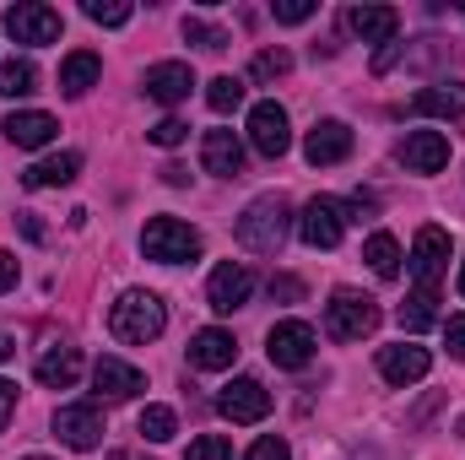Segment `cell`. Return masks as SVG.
I'll use <instances>...</instances> for the list:
<instances>
[{
    "label": "cell",
    "instance_id": "obj_1",
    "mask_svg": "<svg viewBox=\"0 0 465 460\" xmlns=\"http://www.w3.org/2000/svg\"><path fill=\"white\" fill-rule=\"evenodd\" d=\"M287 228H292V206H287L282 195H260V201H249V212L232 223V238H238L243 249H254V255H276V249L287 244Z\"/></svg>",
    "mask_w": 465,
    "mask_h": 460
},
{
    "label": "cell",
    "instance_id": "obj_2",
    "mask_svg": "<svg viewBox=\"0 0 465 460\" xmlns=\"http://www.w3.org/2000/svg\"><path fill=\"white\" fill-rule=\"evenodd\" d=\"M163 325H168V309H163L157 293H124L114 309H109V331H114L119 342H130V346L157 342Z\"/></svg>",
    "mask_w": 465,
    "mask_h": 460
},
{
    "label": "cell",
    "instance_id": "obj_3",
    "mask_svg": "<svg viewBox=\"0 0 465 460\" xmlns=\"http://www.w3.org/2000/svg\"><path fill=\"white\" fill-rule=\"evenodd\" d=\"M141 249L157 265H184V260H201V233L179 217H152L141 233Z\"/></svg>",
    "mask_w": 465,
    "mask_h": 460
},
{
    "label": "cell",
    "instance_id": "obj_4",
    "mask_svg": "<svg viewBox=\"0 0 465 460\" xmlns=\"http://www.w3.org/2000/svg\"><path fill=\"white\" fill-rule=\"evenodd\" d=\"M373 325H379V304H373L368 293H351V287H341V293L325 304V331H331L336 342H362Z\"/></svg>",
    "mask_w": 465,
    "mask_h": 460
},
{
    "label": "cell",
    "instance_id": "obj_5",
    "mask_svg": "<svg viewBox=\"0 0 465 460\" xmlns=\"http://www.w3.org/2000/svg\"><path fill=\"white\" fill-rule=\"evenodd\" d=\"M5 33L16 38V44H54L60 33H65V16L60 11H49V5H33V0H22V5H5Z\"/></svg>",
    "mask_w": 465,
    "mask_h": 460
},
{
    "label": "cell",
    "instance_id": "obj_6",
    "mask_svg": "<svg viewBox=\"0 0 465 460\" xmlns=\"http://www.w3.org/2000/svg\"><path fill=\"white\" fill-rule=\"evenodd\" d=\"M341 233H347V206H341V201L314 195V201L303 206V217H298V238H303L309 249H336Z\"/></svg>",
    "mask_w": 465,
    "mask_h": 460
},
{
    "label": "cell",
    "instance_id": "obj_7",
    "mask_svg": "<svg viewBox=\"0 0 465 460\" xmlns=\"http://www.w3.org/2000/svg\"><path fill=\"white\" fill-rule=\"evenodd\" d=\"M444 271H450V233L428 223V228L417 233V244H411V282L428 287V293H439Z\"/></svg>",
    "mask_w": 465,
    "mask_h": 460
},
{
    "label": "cell",
    "instance_id": "obj_8",
    "mask_svg": "<svg viewBox=\"0 0 465 460\" xmlns=\"http://www.w3.org/2000/svg\"><path fill=\"white\" fill-rule=\"evenodd\" d=\"M265 352H271V363L276 368H309L314 363V331L303 325V320H276L271 325V336H265Z\"/></svg>",
    "mask_w": 465,
    "mask_h": 460
},
{
    "label": "cell",
    "instance_id": "obj_9",
    "mask_svg": "<svg viewBox=\"0 0 465 460\" xmlns=\"http://www.w3.org/2000/svg\"><path fill=\"white\" fill-rule=\"evenodd\" d=\"M249 146L260 157H282L292 146V125H287V109L282 104H254L249 109Z\"/></svg>",
    "mask_w": 465,
    "mask_h": 460
},
{
    "label": "cell",
    "instance_id": "obj_10",
    "mask_svg": "<svg viewBox=\"0 0 465 460\" xmlns=\"http://www.w3.org/2000/svg\"><path fill=\"white\" fill-rule=\"evenodd\" d=\"M217 412L228 423H265L271 417V390L260 379H232L228 390L217 395Z\"/></svg>",
    "mask_w": 465,
    "mask_h": 460
},
{
    "label": "cell",
    "instance_id": "obj_11",
    "mask_svg": "<svg viewBox=\"0 0 465 460\" xmlns=\"http://www.w3.org/2000/svg\"><path fill=\"white\" fill-rule=\"evenodd\" d=\"M249 293H254V271H249V265H238V260L217 265V271H212V282H206V304H212L217 315L243 309V304H249Z\"/></svg>",
    "mask_w": 465,
    "mask_h": 460
},
{
    "label": "cell",
    "instance_id": "obj_12",
    "mask_svg": "<svg viewBox=\"0 0 465 460\" xmlns=\"http://www.w3.org/2000/svg\"><path fill=\"white\" fill-rule=\"evenodd\" d=\"M395 157L406 163V174H439V168L450 163V135H444V130H411V135L395 146Z\"/></svg>",
    "mask_w": 465,
    "mask_h": 460
},
{
    "label": "cell",
    "instance_id": "obj_13",
    "mask_svg": "<svg viewBox=\"0 0 465 460\" xmlns=\"http://www.w3.org/2000/svg\"><path fill=\"white\" fill-rule=\"evenodd\" d=\"M54 439L71 450H93L104 439V412L98 406H60L54 412Z\"/></svg>",
    "mask_w": 465,
    "mask_h": 460
},
{
    "label": "cell",
    "instance_id": "obj_14",
    "mask_svg": "<svg viewBox=\"0 0 465 460\" xmlns=\"http://www.w3.org/2000/svg\"><path fill=\"white\" fill-rule=\"evenodd\" d=\"M303 157H309L314 168L347 163L351 157V125H341V119H320V125L309 130V141H303Z\"/></svg>",
    "mask_w": 465,
    "mask_h": 460
},
{
    "label": "cell",
    "instance_id": "obj_15",
    "mask_svg": "<svg viewBox=\"0 0 465 460\" xmlns=\"http://www.w3.org/2000/svg\"><path fill=\"white\" fill-rule=\"evenodd\" d=\"M428 368H433L428 346H411V342L379 346V374H384L390 385H417V379H428Z\"/></svg>",
    "mask_w": 465,
    "mask_h": 460
},
{
    "label": "cell",
    "instance_id": "obj_16",
    "mask_svg": "<svg viewBox=\"0 0 465 460\" xmlns=\"http://www.w3.org/2000/svg\"><path fill=\"white\" fill-rule=\"evenodd\" d=\"M0 130H5V141H11V146H22V152H38V146H49V141L60 135V119L44 115V109H22V115L5 119Z\"/></svg>",
    "mask_w": 465,
    "mask_h": 460
},
{
    "label": "cell",
    "instance_id": "obj_17",
    "mask_svg": "<svg viewBox=\"0 0 465 460\" xmlns=\"http://www.w3.org/2000/svg\"><path fill=\"white\" fill-rule=\"evenodd\" d=\"M93 385H98V395H104V401H130V395H141V390H146V374H141V368H130L124 357H98Z\"/></svg>",
    "mask_w": 465,
    "mask_h": 460
},
{
    "label": "cell",
    "instance_id": "obj_18",
    "mask_svg": "<svg viewBox=\"0 0 465 460\" xmlns=\"http://www.w3.org/2000/svg\"><path fill=\"white\" fill-rule=\"evenodd\" d=\"M347 27L362 38V44H395V33H401V11L395 5H351L347 11Z\"/></svg>",
    "mask_w": 465,
    "mask_h": 460
},
{
    "label": "cell",
    "instance_id": "obj_19",
    "mask_svg": "<svg viewBox=\"0 0 465 460\" xmlns=\"http://www.w3.org/2000/svg\"><path fill=\"white\" fill-rule=\"evenodd\" d=\"M201 163H206V174H217V179H238V174H243V141H238L232 130H206Z\"/></svg>",
    "mask_w": 465,
    "mask_h": 460
},
{
    "label": "cell",
    "instance_id": "obj_20",
    "mask_svg": "<svg viewBox=\"0 0 465 460\" xmlns=\"http://www.w3.org/2000/svg\"><path fill=\"white\" fill-rule=\"evenodd\" d=\"M232 357H238V342H232V331H195L190 336V368H201V374H217V368H232Z\"/></svg>",
    "mask_w": 465,
    "mask_h": 460
},
{
    "label": "cell",
    "instance_id": "obj_21",
    "mask_svg": "<svg viewBox=\"0 0 465 460\" xmlns=\"http://www.w3.org/2000/svg\"><path fill=\"white\" fill-rule=\"evenodd\" d=\"M190 87H195V71L184 60H163L146 71V98H157V104H184Z\"/></svg>",
    "mask_w": 465,
    "mask_h": 460
},
{
    "label": "cell",
    "instance_id": "obj_22",
    "mask_svg": "<svg viewBox=\"0 0 465 460\" xmlns=\"http://www.w3.org/2000/svg\"><path fill=\"white\" fill-rule=\"evenodd\" d=\"M411 115L460 119L465 115V82H439V87H422V93L411 98Z\"/></svg>",
    "mask_w": 465,
    "mask_h": 460
},
{
    "label": "cell",
    "instance_id": "obj_23",
    "mask_svg": "<svg viewBox=\"0 0 465 460\" xmlns=\"http://www.w3.org/2000/svg\"><path fill=\"white\" fill-rule=\"evenodd\" d=\"M76 174H82V157H76V152H60V157L33 163V168L22 174V185H27V190H60V185H71Z\"/></svg>",
    "mask_w": 465,
    "mask_h": 460
},
{
    "label": "cell",
    "instance_id": "obj_24",
    "mask_svg": "<svg viewBox=\"0 0 465 460\" xmlns=\"http://www.w3.org/2000/svg\"><path fill=\"white\" fill-rule=\"evenodd\" d=\"M76 379H82V352H76V346H54V352L38 357V385H49V390H71Z\"/></svg>",
    "mask_w": 465,
    "mask_h": 460
},
{
    "label": "cell",
    "instance_id": "obj_25",
    "mask_svg": "<svg viewBox=\"0 0 465 460\" xmlns=\"http://www.w3.org/2000/svg\"><path fill=\"white\" fill-rule=\"evenodd\" d=\"M98 76H104V60H98L93 49H76V55H65V65H60V93L82 98Z\"/></svg>",
    "mask_w": 465,
    "mask_h": 460
},
{
    "label": "cell",
    "instance_id": "obj_26",
    "mask_svg": "<svg viewBox=\"0 0 465 460\" xmlns=\"http://www.w3.org/2000/svg\"><path fill=\"white\" fill-rule=\"evenodd\" d=\"M362 260L373 265L379 282H395V276H401V244H395L390 233H373V238L362 244Z\"/></svg>",
    "mask_w": 465,
    "mask_h": 460
},
{
    "label": "cell",
    "instance_id": "obj_27",
    "mask_svg": "<svg viewBox=\"0 0 465 460\" xmlns=\"http://www.w3.org/2000/svg\"><path fill=\"white\" fill-rule=\"evenodd\" d=\"M395 320H401V325H406L411 336H417V331H428V325H439V293L417 287V293H411V298L401 304V315H395Z\"/></svg>",
    "mask_w": 465,
    "mask_h": 460
},
{
    "label": "cell",
    "instance_id": "obj_28",
    "mask_svg": "<svg viewBox=\"0 0 465 460\" xmlns=\"http://www.w3.org/2000/svg\"><path fill=\"white\" fill-rule=\"evenodd\" d=\"M27 93H38L33 60H5V65H0V98H27Z\"/></svg>",
    "mask_w": 465,
    "mask_h": 460
},
{
    "label": "cell",
    "instance_id": "obj_29",
    "mask_svg": "<svg viewBox=\"0 0 465 460\" xmlns=\"http://www.w3.org/2000/svg\"><path fill=\"white\" fill-rule=\"evenodd\" d=\"M135 428H141V434H146L152 445H168V439L179 434V417H173V406H146Z\"/></svg>",
    "mask_w": 465,
    "mask_h": 460
},
{
    "label": "cell",
    "instance_id": "obj_30",
    "mask_svg": "<svg viewBox=\"0 0 465 460\" xmlns=\"http://www.w3.org/2000/svg\"><path fill=\"white\" fill-rule=\"evenodd\" d=\"M206 104H212V115H232V109L243 104V82H238V76H217V82L206 87Z\"/></svg>",
    "mask_w": 465,
    "mask_h": 460
},
{
    "label": "cell",
    "instance_id": "obj_31",
    "mask_svg": "<svg viewBox=\"0 0 465 460\" xmlns=\"http://www.w3.org/2000/svg\"><path fill=\"white\" fill-rule=\"evenodd\" d=\"M184 38H190V44H201V49H212V55L232 44L223 27H212V22H201V16H184Z\"/></svg>",
    "mask_w": 465,
    "mask_h": 460
},
{
    "label": "cell",
    "instance_id": "obj_32",
    "mask_svg": "<svg viewBox=\"0 0 465 460\" xmlns=\"http://www.w3.org/2000/svg\"><path fill=\"white\" fill-rule=\"evenodd\" d=\"M82 11H87V22H98V27H124V22H130V5H124V0H87Z\"/></svg>",
    "mask_w": 465,
    "mask_h": 460
},
{
    "label": "cell",
    "instance_id": "obj_33",
    "mask_svg": "<svg viewBox=\"0 0 465 460\" xmlns=\"http://www.w3.org/2000/svg\"><path fill=\"white\" fill-rule=\"evenodd\" d=\"M249 71H254L260 82H276V76H287V71H292V55H287V49H260Z\"/></svg>",
    "mask_w": 465,
    "mask_h": 460
},
{
    "label": "cell",
    "instance_id": "obj_34",
    "mask_svg": "<svg viewBox=\"0 0 465 460\" xmlns=\"http://www.w3.org/2000/svg\"><path fill=\"white\" fill-rule=\"evenodd\" d=\"M184 460H232V445L223 439V434H201L195 445H190V455Z\"/></svg>",
    "mask_w": 465,
    "mask_h": 460
},
{
    "label": "cell",
    "instance_id": "obj_35",
    "mask_svg": "<svg viewBox=\"0 0 465 460\" xmlns=\"http://www.w3.org/2000/svg\"><path fill=\"white\" fill-rule=\"evenodd\" d=\"M314 11H320L314 0H276V5H271V16H276V22H287V27H292V22H309Z\"/></svg>",
    "mask_w": 465,
    "mask_h": 460
},
{
    "label": "cell",
    "instance_id": "obj_36",
    "mask_svg": "<svg viewBox=\"0 0 465 460\" xmlns=\"http://www.w3.org/2000/svg\"><path fill=\"white\" fill-rule=\"evenodd\" d=\"M146 135H152L157 146H179V141L190 135V125H184V119H157V125H152Z\"/></svg>",
    "mask_w": 465,
    "mask_h": 460
},
{
    "label": "cell",
    "instance_id": "obj_37",
    "mask_svg": "<svg viewBox=\"0 0 465 460\" xmlns=\"http://www.w3.org/2000/svg\"><path fill=\"white\" fill-rule=\"evenodd\" d=\"M249 460H292L287 455V439H276V434H265L254 450H249Z\"/></svg>",
    "mask_w": 465,
    "mask_h": 460
},
{
    "label": "cell",
    "instance_id": "obj_38",
    "mask_svg": "<svg viewBox=\"0 0 465 460\" xmlns=\"http://www.w3.org/2000/svg\"><path fill=\"white\" fill-rule=\"evenodd\" d=\"M444 342H450V352L465 363V315H450V320H444Z\"/></svg>",
    "mask_w": 465,
    "mask_h": 460
},
{
    "label": "cell",
    "instance_id": "obj_39",
    "mask_svg": "<svg viewBox=\"0 0 465 460\" xmlns=\"http://www.w3.org/2000/svg\"><path fill=\"white\" fill-rule=\"evenodd\" d=\"M271 298L298 304V298H303V282H298V276H271Z\"/></svg>",
    "mask_w": 465,
    "mask_h": 460
},
{
    "label": "cell",
    "instance_id": "obj_40",
    "mask_svg": "<svg viewBox=\"0 0 465 460\" xmlns=\"http://www.w3.org/2000/svg\"><path fill=\"white\" fill-rule=\"evenodd\" d=\"M11 412H16V385L0 379V434H5V423H11Z\"/></svg>",
    "mask_w": 465,
    "mask_h": 460
},
{
    "label": "cell",
    "instance_id": "obj_41",
    "mask_svg": "<svg viewBox=\"0 0 465 460\" xmlns=\"http://www.w3.org/2000/svg\"><path fill=\"white\" fill-rule=\"evenodd\" d=\"M16 228L27 233V238H33V244H44V238H49V233H44V223H38V217H33V212H16Z\"/></svg>",
    "mask_w": 465,
    "mask_h": 460
},
{
    "label": "cell",
    "instance_id": "obj_42",
    "mask_svg": "<svg viewBox=\"0 0 465 460\" xmlns=\"http://www.w3.org/2000/svg\"><path fill=\"white\" fill-rule=\"evenodd\" d=\"M11 287H16V255L0 249V293H11Z\"/></svg>",
    "mask_w": 465,
    "mask_h": 460
},
{
    "label": "cell",
    "instance_id": "obj_43",
    "mask_svg": "<svg viewBox=\"0 0 465 460\" xmlns=\"http://www.w3.org/2000/svg\"><path fill=\"white\" fill-rule=\"evenodd\" d=\"M163 179H168V185H190V168H179V163H168V168H163Z\"/></svg>",
    "mask_w": 465,
    "mask_h": 460
},
{
    "label": "cell",
    "instance_id": "obj_44",
    "mask_svg": "<svg viewBox=\"0 0 465 460\" xmlns=\"http://www.w3.org/2000/svg\"><path fill=\"white\" fill-rule=\"evenodd\" d=\"M11 357H16V336H5V331H0V363H11Z\"/></svg>",
    "mask_w": 465,
    "mask_h": 460
},
{
    "label": "cell",
    "instance_id": "obj_45",
    "mask_svg": "<svg viewBox=\"0 0 465 460\" xmlns=\"http://www.w3.org/2000/svg\"><path fill=\"white\" fill-rule=\"evenodd\" d=\"M455 287H460V298H465V260H460V282H455Z\"/></svg>",
    "mask_w": 465,
    "mask_h": 460
},
{
    "label": "cell",
    "instance_id": "obj_46",
    "mask_svg": "<svg viewBox=\"0 0 465 460\" xmlns=\"http://www.w3.org/2000/svg\"><path fill=\"white\" fill-rule=\"evenodd\" d=\"M27 460H44V455H27Z\"/></svg>",
    "mask_w": 465,
    "mask_h": 460
}]
</instances>
